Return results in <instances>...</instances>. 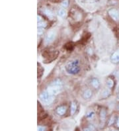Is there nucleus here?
<instances>
[{
    "label": "nucleus",
    "instance_id": "1",
    "mask_svg": "<svg viewBox=\"0 0 119 131\" xmlns=\"http://www.w3.org/2000/svg\"><path fill=\"white\" fill-rule=\"evenodd\" d=\"M62 88H63V83L62 81L60 79H56L52 82H51L50 84L48 87L46 91L50 95L55 96L60 93Z\"/></svg>",
    "mask_w": 119,
    "mask_h": 131
},
{
    "label": "nucleus",
    "instance_id": "2",
    "mask_svg": "<svg viewBox=\"0 0 119 131\" xmlns=\"http://www.w3.org/2000/svg\"><path fill=\"white\" fill-rule=\"evenodd\" d=\"M66 70L68 73L70 74H78L80 71V68L79 66V61L78 60L71 61L69 63L67 64L66 66Z\"/></svg>",
    "mask_w": 119,
    "mask_h": 131
},
{
    "label": "nucleus",
    "instance_id": "3",
    "mask_svg": "<svg viewBox=\"0 0 119 131\" xmlns=\"http://www.w3.org/2000/svg\"><path fill=\"white\" fill-rule=\"evenodd\" d=\"M40 99L42 101L43 103L46 105H49L54 101V96L50 95L46 91V92H43L40 95Z\"/></svg>",
    "mask_w": 119,
    "mask_h": 131
},
{
    "label": "nucleus",
    "instance_id": "4",
    "mask_svg": "<svg viewBox=\"0 0 119 131\" xmlns=\"http://www.w3.org/2000/svg\"><path fill=\"white\" fill-rule=\"evenodd\" d=\"M58 52H49L44 51V52L42 53L43 57H45L46 58V61H47L48 62H50L51 61L55 60L56 58L58 56Z\"/></svg>",
    "mask_w": 119,
    "mask_h": 131
},
{
    "label": "nucleus",
    "instance_id": "5",
    "mask_svg": "<svg viewBox=\"0 0 119 131\" xmlns=\"http://www.w3.org/2000/svg\"><path fill=\"white\" fill-rule=\"evenodd\" d=\"M109 15L115 21H119V13L116 9H111L108 11Z\"/></svg>",
    "mask_w": 119,
    "mask_h": 131
},
{
    "label": "nucleus",
    "instance_id": "6",
    "mask_svg": "<svg viewBox=\"0 0 119 131\" xmlns=\"http://www.w3.org/2000/svg\"><path fill=\"white\" fill-rule=\"evenodd\" d=\"M55 37V32H53V31H50V32H48V33L47 34V35H46V38H45V42H46V44L51 43L52 42L54 41Z\"/></svg>",
    "mask_w": 119,
    "mask_h": 131
},
{
    "label": "nucleus",
    "instance_id": "7",
    "mask_svg": "<svg viewBox=\"0 0 119 131\" xmlns=\"http://www.w3.org/2000/svg\"><path fill=\"white\" fill-rule=\"evenodd\" d=\"M70 16L74 20H79L81 19V13L77 10L72 9L70 13Z\"/></svg>",
    "mask_w": 119,
    "mask_h": 131
},
{
    "label": "nucleus",
    "instance_id": "8",
    "mask_svg": "<svg viewBox=\"0 0 119 131\" xmlns=\"http://www.w3.org/2000/svg\"><path fill=\"white\" fill-rule=\"evenodd\" d=\"M111 60L112 62L114 63V64L119 63V49L113 53V55L111 56Z\"/></svg>",
    "mask_w": 119,
    "mask_h": 131
},
{
    "label": "nucleus",
    "instance_id": "9",
    "mask_svg": "<svg viewBox=\"0 0 119 131\" xmlns=\"http://www.w3.org/2000/svg\"><path fill=\"white\" fill-rule=\"evenodd\" d=\"M67 111V108L65 105L59 106L56 109V113L60 116H63L66 114Z\"/></svg>",
    "mask_w": 119,
    "mask_h": 131
},
{
    "label": "nucleus",
    "instance_id": "10",
    "mask_svg": "<svg viewBox=\"0 0 119 131\" xmlns=\"http://www.w3.org/2000/svg\"><path fill=\"white\" fill-rule=\"evenodd\" d=\"M91 85H92L93 88L95 90H99V88H100V83H99V81L97 80V78H92L91 80Z\"/></svg>",
    "mask_w": 119,
    "mask_h": 131
},
{
    "label": "nucleus",
    "instance_id": "11",
    "mask_svg": "<svg viewBox=\"0 0 119 131\" xmlns=\"http://www.w3.org/2000/svg\"><path fill=\"white\" fill-rule=\"evenodd\" d=\"M91 96H92V91L90 90H86L83 93V97L85 99H90Z\"/></svg>",
    "mask_w": 119,
    "mask_h": 131
},
{
    "label": "nucleus",
    "instance_id": "12",
    "mask_svg": "<svg viewBox=\"0 0 119 131\" xmlns=\"http://www.w3.org/2000/svg\"><path fill=\"white\" fill-rule=\"evenodd\" d=\"M106 117V111L105 109H102L100 112V120L101 122H105Z\"/></svg>",
    "mask_w": 119,
    "mask_h": 131
},
{
    "label": "nucleus",
    "instance_id": "13",
    "mask_svg": "<svg viewBox=\"0 0 119 131\" xmlns=\"http://www.w3.org/2000/svg\"><path fill=\"white\" fill-rule=\"evenodd\" d=\"M106 85H107V87H108L109 88H110V89L114 88V80H113V78H109L107 79V81H106Z\"/></svg>",
    "mask_w": 119,
    "mask_h": 131
},
{
    "label": "nucleus",
    "instance_id": "14",
    "mask_svg": "<svg viewBox=\"0 0 119 131\" xmlns=\"http://www.w3.org/2000/svg\"><path fill=\"white\" fill-rule=\"evenodd\" d=\"M43 13H45V14L48 17L50 18V19L53 18V17H54V15H53V13H52V11H51V10L49 9L45 8V9L43 10Z\"/></svg>",
    "mask_w": 119,
    "mask_h": 131
},
{
    "label": "nucleus",
    "instance_id": "15",
    "mask_svg": "<svg viewBox=\"0 0 119 131\" xmlns=\"http://www.w3.org/2000/svg\"><path fill=\"white\" fill-rule=\"evenodd\" d=\"M77 110V105L75 102H72L71 104V107H70V111H71V115H74L76 112Z\"/></svg>",
    "mask_w": 119,
    "mask_h": 131
},
{
    "label": "nucleus",
    "instance_id": "16",
    "mask_svg": "<svg viewBox=\"0 0 119 131\" xmlns=\"http://www.w3.org/2000/svg\"><path fill=\"white\" fill-rule=\"evenodd\" d=\"M95 113L93 111L90 110L87 113V114H86V117H87V118H89V119H93V118H94V117H95Z\"/></svg>",
    "mask_w": 119,
    "mask_h": 131
},
{
    "label": "nucleus",
    "instance_id": "17",
    "mask_svg": "<svg viewBox=\"0 0 119 131\" xmlns=\"http://www.w3.org/2000/svg\"><path fill=\"white\" fill-rule=\"evenodd\" d=\"M46 26H47V23L43 19H42L41 21H38V27L45 28Z\"/></svg>",
    "mask_w": 119,
    "mask_h": 131
},
{
    "label": "nucleus",
    "instance_id": "18",
    "mask_svg": "<svg viewBox=\"0 0 119 131\" xmlns=\"http://www.w3.org/2000/svg\"><path fill=\"white\" fill-rule=\"evenodd\" d=\"M58 14L61 17H64L66 16V11L64 9H60L58 11Z\"/></svg>",
    "mask_w": 119,
    "mask_h": 131
},
{
    "label": "nucleus",
    "instance_id": "19",
    "mask_svg": "<svg viewBox=\"0 0 119 131\" xmlns=\"http://www.w3.org/2000/svg\"><path fill=\"white\" fill-rule=\"evenodd\" d=\"M65 48L66 49L68 50H71L73 48V43H71V42H69V43L66 44L65 46Z\"/></svg>",
    "mask_w": 119,
    "mask_h": 131
},
{
    "label": "nucleus",
    "instance_id": "20",
    "mask_svg": "<svg viewBox=\"0 0 119 131\" xmlns=\"http://www.w3.org/2000/svg\"><path fill=\"white\" fill-rule=\"evenodd\" d=\"M81 2L83 3H98L100 0H81Z\"/></svg>",
    "mask_w": 119,
    "mask_h": 131
},
{
    "label": "nucleus",
    "instance_id": "21",
    "mask_svg": "<svg viewBox=\"0 0 119 131\" xmlns=\"http://www.w3.org/2000/svg\"><path fill=\"white\" fill-rule=\"evenodd\" d=\"M110 94H111V91H109V90H106L104 91V92H103V97H109V96L110 95Z\"/></svg>",
    "mask_w": 119,
    "mask_h": 131
},
{
    "label": "nucleus",
    "instance_id": "22",
    "mask_svg": "<svg viewBox=\"0 0 119 131\" xmlns=\"http://www.w3.org/2000/svg\"><path fill=\"white\" fill-rule=\"evenodd\" d=\"M43 72H44V70H43L42 68L39 66V67H38V78H40V77L42 75Z\"/></svg>",
    "mask_w": 119,
    "mask_h": 131
},
{
    "label": "nucleus",
    "instance_id": "23",
    "mask_svg": "<svg viewBox=\"0 0 119 131\" xmlns=\"http://www.w3.org/2000/svg\"><path fill=\"white\" fill-rule=\"evenodd\" d=\"M62 5L63 7H65V8L68 7L69 5L68 0H64V1H63V2H62Z\"/></svg>",
    "mask_w": 119,
    "mask_h": 131
},
{
    "label": "nucleus",
    "instance_id": "24",
    "mask_svg": "<svg viewBox=\"0 0 119 131\" xmlns=\"http://www.w3.org/2000/svg\"><path fill=\"white\" fill-rule=\"evenodd\" d=\"M95 129V128L94 127L93 125H89V126H88V127H87V128H86L85 130H94Z\"/></svg>",
    "mask_w": 119,
    "mask_h": 131
},
{
    "label": "nucleus",
    "instance_id": "25",
    "mask_svg": "<svg viewBox=\"0 0 119 131\" xmlns=\"http://www.w3.org/2000/svg\"><path fill=\"white\" fill-rule=\"evenodd\" d=\"M44 32V29L43 28H38V35H42Z\"/></svg>",
    "mask_w": 119,
    "mask_h": 131
},
{
    "label": "nucleus",
    "instance_id": "26",
    "mask_svg": "<svg viewBox=\"0 0 119 131\" xmlns=\"http://www.w3.org/2000/svg\"><path fill=\"white\" fill-rule=\"evenodd\" d=\"M46 130V128L44 127V126H38V130Z\"/></svg>",
    "mask_w": 119,
    "mask_h": 131
},
{
    "label": "nucleus",
    "instance_id": "27",
    "mask_svg": "<svg viewBox=\"0 0 119 131\" xmlns=\"http://www.w3.org/2000/svg\"><path fill=\"white\" fill-rule=\"evenodd\" d=\"M116 125L118 128H119V117L117 118V121H116Z\"/></svg>",
    "mask_w": 119,
    "mask_h": 131
},
{
    "label": "nucleus",
    "instance_id": "28",
    "mask_svg": "<svg viewBox=\"0 0 119 131\" xmlns=\"http://www.w3.org/2000/svg\"><path fill=\"white\" fill-rule=\"evenodd\" d=\"M117 109L119 111V105H118V106H117Z\"/></svg>",
    "mask_w": 119,
    "mask_h": 131
},
{
    "label": "nucleus",
    "instance_id": "29",
    "mask_svg": "<svg viewBox=\"0 0 119 131\" xmlns=\"http://www.w3.org/2000/svg\"><path fill=\"white\" fill-rule=\"evenodd\" d=\"M117 97H118V99H119V93H118V95H117Z\"/></svg>",
    "mask_w": 119,
    "mask_h": 131
}]
</instances>
